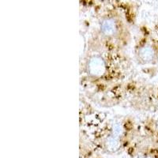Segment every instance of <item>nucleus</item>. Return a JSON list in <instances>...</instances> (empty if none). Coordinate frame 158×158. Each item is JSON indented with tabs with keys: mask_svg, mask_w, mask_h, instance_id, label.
Segmentation results:
<instances>
[{
	"mask_svg": "<svg viewBox=\"0 0 158 158\" xmlns=\"http://www.w3.org/2000/svg\"><path fill=\"white\" fill-rule=\"evenodd\" d=\"M89 69L93 75H101L104 71V62L100 58H93L89 64Z\"/></svg>",
	"mask_w": 158,
	"mask_h": 158,
	"instance_id": "nucleus-1",
	"label": "nucleus"
},
{
	"mask_svg": "<svg viewBox=\"0 0 158 158\" xmlns=\"http://www.w3.org/2000/svg\"><path fill=\"white\" fill-rule=\"evenodd\" d=\"M102 30L106 35L111 36L116 31V25L112 20H106L102 24Z\"/></svg>",
	"mask_w": 158,
	"mask_h": 158,
	"instance_id": "nucleus-2",
	"label": "nucleus"
},
{
	"mask_svg": "<svg viewBox=\"0 0 158 158\" xmlns=\"http://www.w3.org/2000/svg\"><path fill=\"white\" fill-rule=\"evenodd\" d=\"M140 55L144 61H150L153 57V51L149 47H145L141 50Z\"/></svg>",
	"mask_w": 158,
	"mask_h": 158,
	"instance_id": "nucleus-3",
	"label": "nucleus"
}]
</instances>
